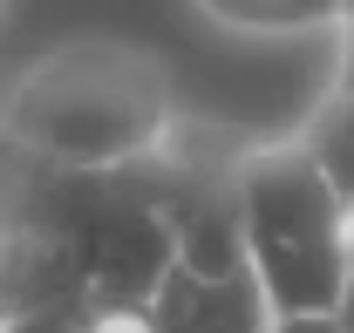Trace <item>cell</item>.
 Listing matches in <instances>:
<instances>
[{"label": "cell", "instance_id": "1", "mask_svg": "<svg viewBox=\"0 0 354 333\" xmlns=\"http://www.w3.org/2000/svg\"><path fill=\"white\" fill-rule=\"evenodd\" d=\"M177 95L150 48L62 41L35 55L0 95V136L75 170H123L171 143Z\"/></svg>", "mask_w": 354, "mask_h": 333}, {"label": "cell", "instance_id": "2", "mask_svg": "<svg viewBox=\"0 0 354 333\" xmlns=\"http://www.w3.org/2000/svg\"><path fill=\"white\" fill-rule=\"evenodd\" d=\"M245 265L272 313H334L354 265V204L320 177L300 136H252L239 164Z\"/></svg>", "mask_w": 354, "mask_h": 333}, {"label": "cell", "instance_id": "3", "mask_svg": "<svg viewBox=\"0 0 354 333\" xmlns=\"http://www.w3.org/2000/svg\"><path fill=\"white\" fill-rule=\"evenodd\" d=\"M150 320L157 333H272V299L266 286L245 272H191V265H171V279L150 299Z\"/></svg>", "mask_w": 354, "mask_h": 333}, {"label": "cell", "instance_id": "4", "mask_svg": "<svg viewBox=\"0 0 354 333\" xmlns=\"http://www.w3.org/2000/svg\"><path fill=\"white\" fill-rule=\"evenodd\" d=\"M212 28L252 35V41H286V35H327L348 21V0H191Z\"/></svg>", "mask_w": 354, "mask_h": 333}, {"label": "cell", "instance_id": "5", "mask_svg": "<svg viewBox=\"0 0 354 333\" xmlns=\"http://www.w3.org/2000/svg\"><path fill=\"white\" fill-rule=\"evenodd\" d=\"M293 136H300V150L320 164V177L354 204V88L348 82H327L320 95H313V109L300 116Z\"/></svg>", "mask_w": 354, "mask_h": 333}, {"label": "cell", "instance_id": "6", "mask_svg": "<svg viewBox=\"0 0 354 333\" xmlns=\"http://www.w3.org/2000/svg\"><path fill=\"white\" fill-rule=\"evenodd\" d=\"M95 306H48V313H14L7 333H88Z\"/></svg>", "mask_w": 354, "mask_h": 333}, {"label": "cell", "instance_id": "7", "mask_svg": "<svg viewBox=\"0 0 354 333\" xmlns=\"http://www.w3.org/2000/svg\"><path fill=\"white\" fill-rule=\"evenodd\" d=\"M88 333H157V320H150V306H95Z\"/></svg>", "mask_w": 354, "mask_h": 333}, {"label": "cell", "instance_id": "8", "mask_svg": "<svg viewBox=\"0 0 354 333\" xmlns=\"http://www.w3.org/2000/svg\"><path fill=\"white\" fill-rule=\"evenodd\" d=\"M272 333H341V320L334 313H279Z\"/></svg>", "mask_w": 354, "mask_h": 333}, {"label": "cell", "instance_id": "9", "mask_svg": "<svg viewBox=\"0 0 354 333\" xmlns=\"http://www.w3.org/2000/svg\"><path fill=\"white\" fill-rule=\"evenodd\" d=\"M334 82H348V88H354V14L334 28Z\"/></svg>", "mask_w": 354, "mask_h": 333}, {"label": "cell", "instance_id": "10", "mask_svg": "<svg viewBox=\"0 0 354 333\" xmlns=\"http://www.w3.org/2000/svg\"><path fill=\"white\" fill-rule=\"evenodd\" d=\"M334 320H341V333H354V265H348V286H341V299H334Z\"/></svg>", "mask_w": 354, "mask_h": 333}, {"label": "cell", "instance_id": "11", "mask_svg": "<svg viewBox=\"0 0 354 333\" xmlns=\"http://www.w3.org/2000/svg\"><path fill=\"white\" fill-rule=\"evenodd\" d=\"M0 333H7V306H0Z\"/></svg>", "mask_w": 354, "mask_h": 333}, {"label": "cell", "instance_id": "12", "mask_svg": "<svg viewBox=\"0 0 354 333\" xmlns=\"http://www.w3.org/2000/svg\"><path fill=\"white\" fill-rule=\"evenodd\" d=\"M348 14H354V0H348Z\"/></svg>", "mask_w": 354, "mask_h": 333}]
</instances>
